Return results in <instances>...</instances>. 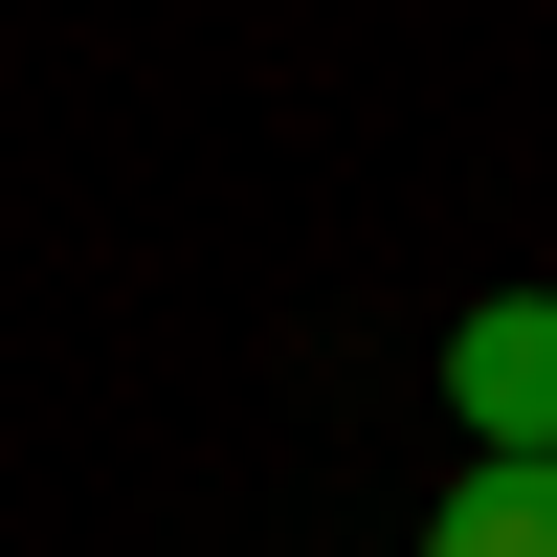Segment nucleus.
<instances>
[{
    "mask_svg": "<svg viewBox=\"0 0 557 557\" xmlns=\"http://www.w3.org/2000/svg\"><path fill=\"white\" fill-rule=\"evenodd\" d=\"M446 424H469V446H557V290L446 312Z\"/></svg>",
    "mask_w": 557,
    "mask_h": 557,
    "instance_id": "nucleus-1",
    "label": "nucleus"
},
{
    "mask_svg": "<svg viewBox=\"0 0 557 557\" xmlns=\"http://www.w3.org/2000/svg\"><path fill=\"white\" fill-rule=\"evenodd\" d=\"M424 557H557V446H469V491H424Z\"/></svg>",
    "mask_w": 557,
    "mask_h": 557,
    "instance_id": "nucleus-2",
    "label": "nucleus"
}]
</instances>
